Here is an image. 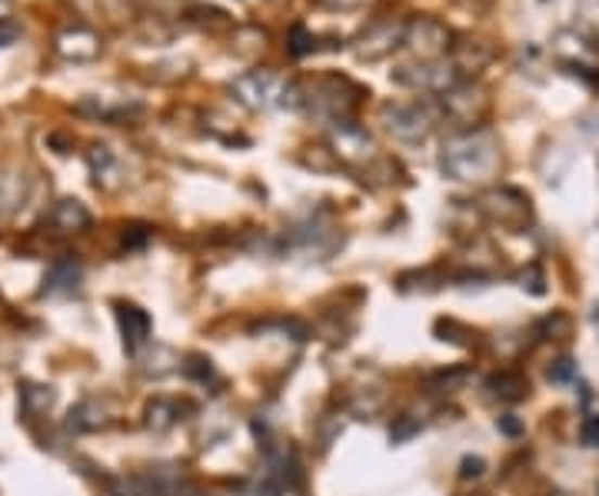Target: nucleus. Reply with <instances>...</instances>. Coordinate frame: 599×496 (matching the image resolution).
Masks as SVG:
<instances>
[{"instance_id":"nucleus-1","label":"nucleus","mask_w":599,"mask_h":496,"mask_svg":"<svg viewBox=\"0 0 599 496\" xmlns=\"http://www.w3.org/2000/svg\"><path fill=\"white\" fill-rule=\"evenodd\" d=\"M504 167V151H499V140L493 130L486 127H473L463 130L457 137H449L443 143V154H439V170L449 180H460V183H486L499 174Z\"/></svg>"},{"instance_id":"nucleus-2","label":"nucleus","mask_w":599,"mask_h":496,"mask_svg":"<svg viewBox=\"0 0 599 496\" xmlns=\"http://www.w3.org/2000/svg\"><path fill=\"white\" fill-rule=\"evenodd\" d=\"M364 90L346 80V77H320V80H300V111H307L310 117H320V120H346L354 114V107L360 104Z\"/></svg>"},{"instance_id":"nucleus-3","label":"nucleus","mask_w":599,"mask_h":496,"mask_svg":"<svg viewBox=\"0 0 599 496\" xmlns=\"http://www.w3.org/2000/svg\"><path fill=\"white\" fill-rule=\"evenodd\" d=\"M404 47L420 61H443L446 51H454V30L436 17H410L404 21Z\"/></svg>"},{"instance_id":"nucleus-4","label":"nucleus","mask_w":599,"mask_h":496,"mask_svg":"<svg viewBox=\"0 0 599 496\" xmlns=\"http://www.w3.org/2000/svg\"><path fill=\"white\" fill-rule=\"evenodd\" d=\"M439 107L446 120H454L463 130H473V127H483V117L489 114V93L480 84L460 80L454 90L439 93Z\"/></svg>"},{"instance_id":"nucleus-5","label":"nucleus","mask_w":599,"mask_h":496,"mask_svg":"<svg viewBox=\"0 0 599 496\" xmlns=\"http://www.w3.org/2000/svg\"><path fill=\"white\" fill-rule=\"evenodd\" d=\"M380 124L386 127L390 137L404 140V143H420L430 137V130L436 127V117L426 104L413 101V104H383L380 107Z\"/></svg>"},{"instance_id":"nucleus-6","label":"nucleus","mask_w":599,"mask_h":496,"mask_svg":"<svg viewBox=\"0 0 599 496\" xmlns=\"http://www.w3.org/2000/svg\"><path fill=\"white\" fill-rule=\"evenodd\" d=\"M330 147L333 157L346 167H367L377 164V140L370 137L367 127L354 124V120H336L330 127Z\"/></svg>"},{"instance_id":"nucleus-7","label":"nucleus","mask_w":599,"mask_h":496,"mask_svg":"<svg viewBox=\"0 0 599 496\" xmlns=\"http://www.w3.org/2000/svg\"><path fill=\"white\" fill-rule=\"evenodd\" d=\"M393 80L399 87L417 90V93H446V90H454L463 77L454 67V61H420V64L396 67Z\"/></svg>"},{"instance_id":"nucleus-8","label":"nucleus","mask_w":599,"mask_h":496,"mask_svg":"<svg viewBox=\"0 0 599 496\" xmlns=\"http://www.w3.org/2000/svg\"><path fill=\"white\" fill-rule=\"evenodd\" d=\"M280 90H283L280 74H273L267 67L246 71L237 80H230V97H233L237 104H243L246 111H267V107H273L280 101Z\"/></svg>"},{"instance_id":"nucleus-9","label":"nucleus","mask_w":599,"mask_h":496,"mask_svg":"<svg viewBox=\"0 0 599 496\" xmlns=\"http://www.w3.org/2000/svg\"><path fill=\"white\" fill-rule=\"evenodd\" d=\"M483 214L499 224V227H507V230H523L533 217V207H530V196L517 187H493L483 193V201H480Z\"/></svg>"},{"instance_id":"nucleus-10","label":"nucleus","mask_w":599,"mask_h":496,"mask_svg":"<svg viewBox=\"0 0 599 496\" xmlns=\"http://www.w3.org/2000/svg\"><path fill=\"white\" fill-rule=\"evenodd\" d=\"M54 54L71 64H90L104 54V37L87 24H67L54 34Z\"/></svg>"},{"instance_id":"nucleus-11","label":"nucleus","mask_w":599,"mask_h":496,"mask_svg":"<svg viewBox=\"0 0 599 496\" xmlns=\"http://www.w3.org/2000/svg\"><path fill=\"white\" fill-rule=\"evenodd\" d=\"M396 47H404V21H373L360 37H357V58L360 61H383L390 58Z\"/></svg>"},{"instance_id":"nucleus-12","label":"nucleus","mask_w":599,"mask_h":496,"mask_svg":"<svg viewBox=\"0 0 599 496\" xmlns=\"http://www.w3.org/2000/svg\"><path fill=\"white\" fill-rule=\"evenodd\" d=\"M117 323H120V336H124V346L127 354H140L143 346L150 343V333H154V320H150V314L137 304H124L117 301Z\"/></svg>"},{"instance_id":"nucleus-13","label":"nucleus","mask_w":599,"mask_h":496,"mask_svg":"<svg viewBox=\"0 0 599 496\" xmlns=\"http://www.w3.org/2000/svg\"><path fill=\"white\" fill-rule=\"evenodd\" d=\"M90 211L74 201V196H64V201H58L54 207L47 211L43 217V227L54 233V237H74V233H84L90 227Z\"/></svg>"},{"instance_id":"nucleus-14","label":"nucleus","mask_w":599,"mask_h":496,"mask_svg":"<svg viewBox=\"0 0 599 496\" xmlns=\"http://www.w3.org/2000/svg\"><path fill=\"white\" fill-rule=\"evenodd\" d=\"M80 260H74L71 254L58 257L54 264H50L47 277H43V287H40V296H67L80 287Z\"/></svg>"},{"instance_id":"nucleus-15","label":"nucleus","mask_w":599,"mask_h":496,"mask_svg":"<svg viewBox=\"0 0 599 496\" xmlns=\"http://www.w3.org/2000/svg\"><path fill=\"white\" fill-rule=\"evenodd\" d=\"M30 193V177L21 170H0V224L11 220Z\"/></svg>"},{"instance_id":"nucleus-16","label":"nucleus","mask_w":599,"mask_h":496,"mask_svg":"<svg viewBox=\"0 0 599 496\" xmlns=\"http://www.w3.org/2000/svg\"><path fill=\"white\" fill-rule=\"evenodd\" d=\"M107 423H111V417H107L104 404L93 400V396H90V400H80L67 414V430L71 433H93V430H104Z\"/></svg>"},{"instance_id":"nucleus-17","label":"nucleus","mask_w":599,"mask_h":496,"mask_svg":"<svg viewBox=\"0 0 599 496\" xmlns=\"http://www.w3.org/2000/svg\"><path fill=\"white\" fill-rule=\"evenodd\" d=\"M486 393L493 400H504V404H517L530 393V380L523 373H513V370H504V373H493L486 380Z\"/></svg>"},{"instance_id":"nucleus-18","label":"nucleus","mask_w":599,"mask_h":496,"mask_svg":"<svg viewBox=\"0 0 599 496\" xmlns=\"http://www.w3.org/2000/svg\"><path fill=\"white\" fill-rule=\"evenodd\" d=\"M87 164H90V174L97 177V187H107V190L117 187L120 164H117V157H114L111 147H104V143L90 147V151H87Z\"/></svg>"},{"instance_id":"nucleus-19","label":"nucleus","mask_w":599,"mask_h":496,"mask_svg":"<svg viewBox=\"0 0 599 496\" xmlns=\"http://www.w3.org/2000/svg\"><path fill=\"white\" fill-rule=\"evenodd\" d=\"M183 407L177 404V400H167V396H157V400H150L146 404V410H143V423L154 430V433H164V430H170V427H177L183 417Z\"/></svg>"},{"instance_id":"nucleus-20","label":"nucleus","mask_w":599,"mask_h":496,"mask_svg":"<svg viewBox=\"0 0 599 496\" xmlns=\"http://www.w3.org/2000/svg\"><path fill=\"white\" fill-rule=\"evenodd\" d=\"M489 58H493V51H489L486 43H480V40L454 43V67L460 71V77H463V74H473V71H480V67H486Z\"/></svg>"},{"instance_id":"nucleus-21","label":"nucleus","mask_w":599,"mask_h":496,"mask_svg":"<svg viewBox=\"0 0 599 496\" xmlns=\"http://www.w3.org/2000/svg\"><path fill=\"white\" fill-rule=\"evenodd\" d=\"M50 407H54V390H50V386H37V383H24L21 386V410H24V417H43Z\"/></svg>"},{"instance_id":"nucleus-22","label":"nucleus","mask_w":599,"mask_h":496,"mask_svg":"<svg viewBox=\"0 0 599 496\" xmlns=\"http://www.w3.org/2000/svg\"><path fill=\"white\" fill-rule=\"evenodd\" d=\"M470 380V370L467 367H457V370H439L426 380V390L430 393H457L463 390V383Z\"/></svg>"},{"instance_id":"nucleus-23","label":"nucleus","mask_w":599,"mask_h":496,"mask_svg":"<svg viewBox=\"0 0 599 496\" xmlns=\"http://www.w3.org/2000/svg\"><path fill=\"white\" fill-rule=\"evenodd\" d=\"M317 51V37L304 27V24H293L290 30H286V54L290 58H307V54H314Z\"/></svg>"},{"instance_id":"nucleus-24","label":"nucleus","mask_w":599,"mask_h":496,"mask_svg":"<svg viewBox=\"0 0 599 496\" xmlns=\"http://www.w3.org/2000/svg\"><path fill=\"white\" fill-rule=\"evenodd\" d=\"M187 17L193 21V24H200V27H207V30H227L233 21L227 17V11H220V8H204V4H193L190 11H187Z\"/></svg>"},{"instance_id":"nucleus-25","label":"nucleus","mask_w":599,"mask_h":496,"mask_svg":"<svg viewBox=\"0 0 599 496\" xmlns=\"http://www.w3.org/2000/svg\"><path fill=\"white\" fill-rule=\"evenodd\" d=\"M420 430H423V423L417 420V417H396V423L390 427V443H410L413 436H420Z\"/></svg>"},{"instance_id":"nucleus-26","label":"nucleus","mask_w":599,"mask_h":496,"mask_svg":"<svg viewBox=\"0 0 599 496\" xmlns=\"http://www.w3.org/2000/svg\"><path fill=\"white\" fill-rule=\"evenodd\" d=\"M183 373H187V377H193V380H200V383H211V380H217L214 360H207V357H196V354H190V357H187V364H183Z\"/></svg>"},{"instance_id":"nucleus-27","label":"nucleus","mask_w":599,"mask_h":496,"mask_svg":"<svg viewBox=\"0 0 599 496\" xmlns=\"http://www.w3.org/2000/svg\"><path fill=\"white\" fill-rule=\"evenodd\" d=\"M570 317L566 314H553V317H546L539 327H536V333L539 336H553V340H563V336H570Z\"/></svg>"},{"instance_id":"nucleus-28","label":"nucleus","mask_w":599,"mask_h":496,"mask_svg":"<svg viewBox=\"0 0 599 496\" xmlns=\"http://www.w3.org/2000/svg\"><path fill=\"white\" fill-rule=\"evenodd\" d=\"M150 237H154V230L143 227V224L124 227V251H143V246L150 243Z\"/></svg>"},{"instance_id":"nucleus-29","label":"nucleus","mask_w":599,"mask_h":496,"mask_svg":"<svg viewBox=\"0 0 599 496\" xmlns=\"http://www.w3.org/2000/svg\"><path fill=\"white\" fill-rule=\"evenodd\" d=\"M579 440L592 450H599V414H586L583 423H579Z\"/></svg>"},{"instance_id":"nucleus-30","label":"nucleus","mask_w":599,"mask_h":496,"mask_svg":"<svg viewBox=\"0 0 599 496\" xmlns=\"http://www.w3.org/2000/svg\"><path fill=\"white\" fill-rule=\"evenodd\" d=\"M573 377H576V364L570 357H563V360H557L553 367H549V380H553V383H566Z\"/></svg>"},{"instance_id":"nucleus-31","label":"nucleus","mask_w":599,"mask_h":496,"mask_svg":"<svg viewBox=\"0 0 599 496\" xmlns=\"http://www.w3.org/2000/svg\"><path fill=\"white\" fill-rule=\"evenodd\" d=\"M483 470H486L483 457H463V463H460V480H476V476H483Z\"/></svg>"},{"instance_id":"nucleus-32","label":"nucleus","mask_w":599,"mask_h":496,"mask_svg":"<svg viewBox=\"0 0 599 496\" xmlns=\"http://www.w3.org/2000/svg\"><path fill=\"white\" fill-rule=\"evenodd\" d=\"M323 8H330V11H360V8H367L370 0H320Z\"/></svg>"},{"instance_id":"nucleus-33","label":"nucleus","mask_w":599,"mask_h":496,"mask_svg":"<svg viewBox=\"0 0 599 496\" xmlns=\"http://www.w3.org/2000/svg\"><path fill=\"white\" fill-rule=\"evenodd\" d=\"M496 427H499V433H507V436H520V433H523V423H520L513 414L499 417V420H496Z\"/></svg>"},{"instance_id":"nucleus-34","label":"nucleus","mask_w":599,"mask_h":496,"mask_svg":"<svg viewBox=\"0 0 599 496\" xmlns=\"http://www.w3.org/2000/svg\"><path fill=\"white\" fill-rule=\"evenodd\" d=\"M17 37H21V30L11 21H0V51L11 47V43H17Z\"/></svg>"},{"instance_id":"nucleus-35","label":"nucleus","mask_w":599,"mask_h":496,"mask_svg":"<svg viewBox=\"0 0 599 496\" xmlns=\"http://www.w3.org/2000/svg\"><path fill=\"white\" fill-rule=\"evenodd\" d=\"M14 14V0H0V21H11Z\"/></svg>"},{"instance_id":"nucleus-36","label":"nucleus","mask_w":599,"mask_h":496,"mask_svg":"<svg viewBox=\"0 0 599 496\" xmlns=\"http://www.w3.org/2000/svg\"><path fill=\"white\" fill-rule=\"evenodd\" d=\"M177 496H211V493H200V489H193V486H183Z\"/></svg>"},{"instance_id":"nucleus-37","label":"nucleus","mask_w":599,"mask_h":496,"mask_svg":"<svg viewBox=\"0 0 599 496\" xmlns=\"http://www.w3.org/2000/svg\"><path fill=\"white\" fill-rule=\"evenodd\" d=\"M596 493H599V486H596Z\"/></svg>"}]
</instances>
